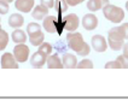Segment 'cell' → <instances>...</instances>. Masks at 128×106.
<instances>
[{
    "instance_id": "1",
    "label": "cell",
    "mask_w": 128,
    "mask_h": 106,
    "mask_svg": "<svg viewBox=\"0 0 128 106\" xmlns=\"http://www.w3.org/2000/svg\"><path fill=\"white\" fill-rule=\"evenodd\" d=\"M66 42H68V48H70L75 53H78V56L86 57L91 52L90 45L86 43L82 34H80V33L69 31V34H66Z\"/></svg>"
},
{
    "instance_id": "2",
    "label": "cell",
    "mask_w": 128,
    "mask_h": 106,
    "mask_svg": "<svg viewBox=\"0 0 128 106\" xmlns=\"http://www.w3.org/2000/svg\"><path fill=\"white\" fill-rule=\"evenodd\" d=\"M42 27H44V29H45L47 33H50V34H58V35H60L64 30L63 21H62V14H58V16L47 14V16L44 18Z\"/></svg>"
},
{
    "instance_id": "3",
    "label": "cell",
    "mask_w": 128,
    "mask_h": 106,
    "mask_svg": "<svg viewBox=\"0 0 128 106\" xmlns=\"http://www.w3.org/2000/svg\"><path fill=\"white\" fill-rule=\"evenodd\" d=\"M103 14L108 21H110L114 24L121 23L123 21V18H124V11L121 7L111 5V4H108V5L103 7Z\"/></svg>"
},
{
    "instance_id": "4",
    "label": "cell",
    "mask_w": 128,
    "mask_h": 106,
    "mask_svg": "<svg viewBox=\"0 0 128 106\" xmlns=\"http://www.w3.org/2000/svg\"><path fill=\"white\" fill-rule=\"evenodd\" d=\"M124 37L118 27H114L108 33V43L112 51H120L124 45Z\"/></svg>"
},
{
    "instance_id": "5",
    "label": "cell",
    "mask_w": 128,
    "mask_h": 106,
    "mask_svg": "<svg viewBox=\"0 0 128 106\" xmlns=\"http://www.w3.org/2000/svg\"><path fill=\"white\" fill-rule=\"evenodd\" d=\"M62 21H63L64 30H66L68 33L69 31H75L78 28V25H80V19H78V14L75 13L64 16V17H62Z\"/></svg>"
},
{
    "instance_id": "6",
    "label": "cell",
    "mask_w": 128,
    "mask_h": 106,
    "mask_svg": "<svg viewBox=\"0 0 128 106\" xmlns=\"http://www.w3.org/2000/svg\"><path fill=\"white\" fill-rule=\"evenodd\" d=\"M29 47L24 43H17L14 48V56L18 63H24L29 58Z\"/></svg>"
},
{
    "instance_id": "7",
    "label": "cell",
    "mask_w": 128,
    "mask_h": 106,
    "mask_svg": "<svg viewBox=\"0 0 128 106\" xmlns=\"http://www.w3.org/2000/svg\"><path fill=\"white\" fill-rule=\"evenodd\" d=\"M1 68L2 69H18V62L16 60L14 53H10V52H6L4 53L2 57H1Z\"/></svg>"
},
{
    "instance_id": "8",
    "label": "cell",
    "mask_w": 128,
    "mask_h": 106,
    "mask_svg": "<svg viewBox=\"0 0 128 106\" xmlns=\"http://www.w3.org/2000/svg\"><path fill=\"white\" fill-rule=\"evenodd\" d=\"M91 43H92V47L94 48V51L98 53H103L108 48V41L103 35H94L91 40Z\"/></svg>"
},
{
    "instance_id": "9",
    "label": "cell",
    "mask_w": 128,
    "mask_h": 106,
    "mask_svg": "<svg viewBox=\"0 0 128 106\" xmlns=\"http://www.w3.org/2000/svg\"><path fill=\"white\" fill-rule=\"evenodd\" d=\"M14 6L23 13H29L35 6V0H16Z\"/></svg>"
},
{
    "instance_id": "10",
    "label": "cell",
    "mask_w": 128,
    "mask_h": 106,
    "mask_svg": "<svg viewBox=\"0 0 128 106\" xmlns=\"http://www.w3.org/2000/svg\"><path fill=\"white\" fill-rule=\"evenodd\" d=\"M46 59H47V56H45L40 51H38V52L32 54L30 65H32L33 68H35V69H41L44 65L46 64Z\"/></svg>"
},
{
    "instance_id": "11",
    "label": "cell",
    "mask_w": 128,
    "mask_h": 106,
    "mask_svg": "<svg viewBox=\"0 0 128 106\" xmlns=\"http://www.w3.org/2000/svg\"><path fill=\"white\" fill-rule=\"evenodd\" d=\"M82 27L86 30H94L98 27V18L96 17V14L87 13L82 17Z\"/></svg>"
},
{
    "instance_id": "12",
    "label": "cell",
    "mask_w": 128,
    "mask_h": 106,
    "mask_svg": "<svg viewBox=\"0 0 128 106\" xmlns=\"http://www.w3.org/2000/svg\"><path fill=\"white\" fill-rule=\"evenodd\" d=\"M46 65L48 69H63V62L60 60V58L57 53H52L50 56H47L46 59Z\"/></svg>"
},
{
    "instance_id": "13",
    "label": "cell",
    "mask_w": 128,
    "mask_h": 106,
    "mask_svg": "<svg viewBox=\"0 0 128 106\" xmlns=\"http://www.w3.org/2000/svg\"><path fill=\"white\" fill-rule=\"evenodd\" d=\"M62 62H63V66L65 69H75L78 63L76 56L71 54V53H64Z\"/></svg>"
},
{
    "instance_id": "14",
    "label": "cell",
    "mask_w": 128,
    "mask_h": 106,
    "mask_svg": "<svg viewBox=\"0 0 128 106\" xmlns=\"http://www.w3.org/2000/svg\"><path fill=\"white\" fill-rule=\"evenodd\" d=\"M48 7L42 5V4H40V5H38V6H34L33 8V12H32V16L35 18L36 21H41L44 19L47 14H48Z\"/></svg>"
},
{
    "instance_id": "15",
    "label": "cell",
    "mask_w": 128,
    "mask_h": 106,
    "mask_svg": "<svg viewBox=\"0 0 128 106\" xmlns=\"http://www.w3.org/2000/svg\"><path fill=\"white\" fill-rule=\"evenodd\" d=\"M108 4H109V0H88L86 6L91 12H96L102 10Z\"/></svg>"
},
{
    "instance_id": "16",
    "label": "cell",
    "mask_w": 128,
    "mask_h": 106,
    "mask_svg": "<svg viewBox=\"0 0 128 106\" xmlns=\"http://www.w3.org/2000/svg\"><path fill=\"white\" fill-rule=\"evenodd\" d=\"M24 23V17L21 13H12L8 17V25L11 28H21Z\"/></svg>"
},
{
    "instance_id": "17",
    "label": "cell",
    "mask_w": 128,
    "mask_h": 106,
    "mask_svg": "<svg viewBox=\"0 0 128 106\" xmlns=\"http://www.w3.org/2000/svg\"><path fill=\"white\" fill-rule=\"evenodd\" d=\"M11 37H12V41L14 43H26V41H27V34L20 28L14 29Z\"/></svg>"
},
{
    "instance_id": "18",
    "label": "cell",
    "mask_w": 128,
    "mask_h": 106,
    "mask_svg": "<svg viewBox=\"0 0 128 106\" xmlns=\"http://www.w3.org/2000/svg\"><path fill=\"white\" fill-rule=\"evenodd\" d=\"M44 40H45V34L41 30H39V31L33 33V34L29 35V41H30V43L33 46H40L44 42Z\"/></svg>"
},
{
    "instance_id": "19",
    "label": "cell",
    "mask_w": 128,
    "mask_h": 106,
    "mask_svg": "<svg viewBox=\"0 0 128 106\" xmlns=\"http://www.w3.org/2000/svg\"><path fill=\"white\" fill-rule=\"evenodd\" d=\"M68 7H69V4L66 0H54V10H56L57 14H62L66 12Z\"/></svg>"
},
{
    "instance_id": "20",
    "label": "cell",
    "mask_w": 128,
    "mask_h": 106,
    "mask_svg": "<svg viewBox=\"0 0 128 106\" xmlns=\"http://www.w3.org/2000/svg\"><path fill=\"white\" fill-rule=\"evenodd\" d=\"M8 34H7L5 30H1L0 31V51H4L6 48L7 43H8Z\"/></svg>"
},
{
    "instance_id": "21",
    "label": "cell",
    "mask_w": 128,
    "mask_h": 106,
    "mask_svg": "<svg viewBox=\"0 0 128 106\" xmlns=\"http://www.w3.org/2000/svg\"><path fill=\"white\" fill-rule=\"evenodd\" d=\"M52 50H53V47L51 46V43L48 42H42L40 46H39V51L44 53L45 56H50L51 53H52Z\"/></svg>"
},
{
    "instance_id": "22",
    "label": "cell",
    "mask_w": 128,
    "mask_h": 106,
    "mask_svg": "<svg viewBox=\"0 0 128 106\" xmlns=\"http://www.w3.org/2000/svg\"><path fill=\"white\" fill-rule=\"evenodd\" d=\"M39 30H41V27H40V24H38L35 22H30L28 25H27V34L28 35L33 34V33H36Z\"/></svg>"
},
{
    "instance_id": "23",
    "label": "cell",
    "mask_w": 128,
    "mask_h": 106,
    "mask_svg": "<svg viewBox=\"0 0 128 106\" xmlns=\"http://www.w3.org/2000/svg\"><path fill=\"white\" fill-rule=\"evenodd\" d=\"M78 69H93V62L91 59H82L80 63H78Z\"/></svg>"
},
{
    "instance_id": "24",
    "label": "cell",
    "mask_w": 128,
    "mask_h": 106,
    "mask_svg": "<svg viewBox=\"0 0 128 106\" xmlns=\"http://www.w3.org/2000/svg\"><path fill=\"white\" fill-rule=\"evenodd\" d=\"M116 60L120 63V65H121V69H128V58L124 56V54L118 56Z\"/></svg>"
},
{
    "instance_id": "25",
    "label": "cell",
    "mask_w": 128,
    "mask_h": 106,
    "mask_svg": "<svg viewBox=\"0 0 128 106\" xmlns=\"http://www.w3.org/2000/svg\"><path fill=\"white\" fill-rule=\"evenodd\" d=\"M8 10H10L8 2H6L5 0H0V14L8 13Z\"/></svg>"
},
{
    "instance_id": "26",
    "label": "cell",
    "mask_w": 128,
    "mask_h": 106,
    "mask_svg": "<svg viewBox=\"0 0 128 106\" xmlns=\"http://www.w3.org/2000/svg\"><path fill=\"white\" fill-rule=\"evenodd\" d=\"M118 28L121 30L122 35L124 37V40H128V22L127 23H123L121 25H118Z\"/></svg>"
},
{
    "instance_id": "27",
    "label": "cell",
    "mask_w": 128,
    "mask_h": 106,
    "mask_svg": "<svg viewBox=\"0 0 128 106\" xmlns=\"http://www.w3.org/2000/svg\"><path fill=\"white\" fill-rule=\"evenodd\" d=\"M105 69H121V65L117 60H114V62H108L105 64Z\"/></svg>"
},
{
    "instance_id": "28",
    "label": "cell",
    "mask_w": 128,
    "mask_h": 106,
    "mask_svg": "<svg viewBox=\"0 0 128 106\" xmlns=\"http://www.w3.org/2000/svg\"><path fill=\"white\" fill-rule=\"evenodd\" d=\"M40 4L47 6L48 8H52V7H54V0H40Z\"/></svg>"
},
{
    "instance_id": "29",
    "label": "cell",
    "mask_w": 128,
    "mask_h": 106,
    "mask_svg": "<svg viewBox=\"0 0 128 106\" xmlns=\"http://www.w3.org/2000/svg\"><path fill=\"white\" fill-rule=\"evenodd\" d=\"M66 1H68L69 6H76V5H78V4L84 2L85 0H66Z\"/></svg>"
},
{
    "instance_id": "30",
    "label": "cell",
    "mask_w": 128,
    "mask_h": 106,
    "mask_svg": "<svg viewBox=\"0 0 128 106\" xmlns=\"http://www.w3.org/2000/svg\"><path fill=\"white\" fill-rule=\"evenodd\" d=\"M122 50H123V54L128 58V42H124L123 47H122Z\"/></svg>"
},
{
    "instance_id": "31",
    "label": "cell",
    "mask_w": 128,
    "mask_h": 106,
    "mask_svg": "<svg viewBox=\"0 0 128 106\" xmlns=\"http://www.w3.org/2000/svg\"><path fill=\"white\" fill-rule=\"evenodd\" d=\"M5 1H6V2H8V4H10V2H12L14 0H5Z\"/></svg>"
},
{
    "instance_id": "32",
    "label": "cell",
    "mask_w": 128,
    "mask_h": 106,
    "mask_svg": "<svg viewBox=\"0 0 128 106\" xmlns=\"http://www.w3.org/2000/svg\"><path fill=\"white\" fill-rule=\"evenodd\" d=\"M126 10H127V11H128V1H127V2H126Z\"/></svg>"
},
{
    "instance_id": "33",
    "label": "cell",
    "mask_w": 128,
    "mask_h": 106,
    "mask_svg": "<svg viewBox=\"0 0 128 106\" xmlns=\"http://www.w3.org/2000/svg\"><path fill=\"white\" fill-rule=\"evenodd\" d=\"M0 21H1V19H0ZM1 30H2V28H1V24H0V31H1Z\"/></svg>"
}]
</instances>
